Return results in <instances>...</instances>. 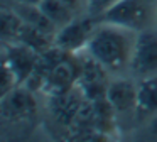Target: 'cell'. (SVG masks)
<instances>
[{"instance_id":"obj_16","label":"cell","mask_w":157,"mask_h":142,"mask_svg":"<svg viewBox=\"0 0 157 142\" xmlns=\"http://www.w3.org/2000/svg\"><path fill=\"white\" fill-rule=\"evenodd\" d=\"M66 3H69V5L73 7V9H76L78 10L79 7H83V0H64Z\"/></svg>"},{"instance_id":"obj_7","label":"cell","mask_w":157,"mask_h":142,"mask_svg":"<svg viewBox=\"0 0 157 142\" xmlns=\"http://www.w3.org/2000/svg\"><path fill=\"white\" fill-rule=\"evenodd\" d=\"M66 54L68 53H64L63 56H66ZM63 56L51 68L44 85V90H42L44 93L51 95V98L68 93L69 90H73L78 85V80H79V69L71 61L64 59Z\"/></svg>"},{"instance_id":"obj_8","label":"cell","mask_w":157,"mask_h":142,"mask_svg":"<svg viewBox=\"0 0 157 142\" xmlns=\"http://www.w3.org/2000/svg\"><path fill=\"white\" fill-rule=\"evenodd\" d=\"M36 108H37V103L34 98V91L24 85L2 97V115L12 122L31 118L36 113Z\"/></svg>"},{"instance_id":"obj_6","label":"cell","mask_w":157,"mask_h":142,"mask_svg":"<svg viewBox=\"0 0 157 142\" xmlns=\"http://www.w3.org/2000/svg\"><path fill=\"white\" fill-rule=\"evenodd\" d=\"M41 59V53L29 47L22 42H4V63L10 66V69L15 73L19 83L24 85L34 73Z\"/></svg>"},{"instance_id":"obj_14","label":"cell","mask_w":157,"mask_h":142,"mask_svg":"<svg viewBox=\"0 0 157 142\" xmlns=\"http://www.w3.org/2000/svg\"><path fill=\"white\" fill-rule=\"evenodd\" d=\"M17 86H21V83H19L15 73L10 69V66H9L7 63H4L2 64V93H0V97L9 95L10 91H14Z\"/></svg>"},{"instance_id":"obj_2","label":"cell","mask_w":157,"mask_h":142,"mask_svg":"<svg viewBox=\"0 0 157 142\" xmlns=\"http://www.w3.org/2000/svg\"><path fill=\"white\" fill-rule=\"evenodd\" d=\"M98 20L93 19L90 15L78 17L76 15L73 20H69L66 26L59 27L54 34V47L61 49L63 53L68 54H76L83 53L86 49L90 37H91L93 30H95Z\"/></svg>"},{"instance_id":"obj_15","label":"cell","mask_w":157,"mask_h":142,"mask_svg":"<svg viewBox=\"0 0 157 142\" xmlns=\"http://www.w3.org/2000/svg\"><path fill=\"white\" fill-rule=\"evenodd\" d=\"M150 132H152L154 137H157V115H154L152 118H150Z\"/></svg>"},{"instance_id":"obj_4","label":"cell","mask_w":157,"mask_h":142,"mask_svg":"<svg viewBox=\"0 0 157 142\" xmlns=\"http://www.w3.org/2000/svg\"><path fill=\"white\" fill-rule=\"evenodd\" d=\"M105 98L115 112L117 118L137 115V78L132 74L112 76L106 85Z\"/></svg>"},{"instance_id":"obj_13","label":"cell","mask_w":157,"mask_h":142,"mask_svg":"<svg viewBox=\"0 0 157 142\" xmlns=\"http://www.w3.org/2000/svg\"><path fill=\"white\" fill-rule=\"evenodd\" d=\"M120 0H85V14L98 20L105 12H108L113 5H117Z\"/></svg>"},{"instance_id":"obj_10","label":"cell","mask_w":157,"mask_h":142,"mask_svg":"<svg viewBox=\"0 0 157 142\" xmlns=\"http://www.w3.org/2000/svg\"><path fill=\"white\" fill-rule=\"evenodd\" d=\"M14 3L15 5L12 9L19 14V17L27 26H32L46 34H51V36L56 34V30H58L56 26L48 19V15L42 12V9L39 5H34V3H21V2H14Z\"/></svg>"},{"instance_id":"obj_3","label":"cell","mask_w":157,"mask_h":142,"mask_svg":"<svg viewBox=\"0 0 157 142\" xmlns=\"http://www.w3.org/2000/svg\"><path fill=\"white\" fill-rule=\"evenodd\" d=\"M130 74L137 80L157 76V29H144L137 34Z\"/></svg>"},{"instance_id":"obj_17","label":"cell","mask_w":157,"mask_h":142,"mask_svg":"<svg viewBox=\"0 0 157 142\" xmlns=\"http://www.w3.org/2000/svg\"><path fill=\"white\" fill-rule=\"evenodd\" d=\"M14 2H21V3H34V5H39L42 0H14Z\"/></svg>"},{"instance_id":"obj_19","label":"cell","mask_w":157,"mask_h":142,"mask_svg":"<svg viewBox=\"0 0 157 142\" xmlns=\"http://www.w3.org/2000/svg\"><path fill=\"white\" fill-rule=\"evenodd\" d=\"M83 3H85V0H83Z\"/></svg>"},{"instance_id":"obj_9","label":"cell","mask_w":157,"mask_h":142,"mask_svg":"<svg viewBox=\"0 0 157 142\" xmlns=\"http://www.w3.org/2000/svg\"><path fill=\"white\" fill-rule=\"evenodd\" d=\"M137 115L147 118L157 115V76L137 80Z\"/></svg>"},{"instance_id":"obj_18","label":"cell","mask_w":157,"mask_h":142,"mask_svg":"<svg viewBox=\"0 0 157 142\" xmlns=\"http://www.w3.org/2000/svg\"><path fill=\"white\" fill-rule=\"evenodd\" d=\"M154 20H155V29H157V3H155V10H154Z\"/></svg>"},{"instance_id":"obj_12","label":"cell","mask_w":157,"mask_h":142,"mask_svg":"<svg viewBox=\"0 0 157 142\" xmlns=\"http://www.w3.org/2000/svg\"><path fill=\"white\" fill-rule=\"evenodd\" d=\"M22 19L14 9L2 10V39L4 42H14L22 27Z\"/></svg>"},{"instance_id":"obj_1","label":"cell","mask_w":157,"mask_h":142,"mask_svg":"<svg viewBox=\"0 0 157 142\" xmlns=\"http://www.w3.org/2000/svg\"><path fill=\"white\" fill-rule=\"evenodd\" d=\"M137 30L98 20L85 53L90 54L110 76H120L130 71Z\"/></svg>"},{"instance_id":"obj_11","label":"cell","mask_w":157,"mask_h":142,"mask_svg":"<svg viewBox=\"0 0 157 142\" xmlns=\"http://www.w3.org/2000/svg\"><path fill=\"white\" fill-rule=\"evenodd\" d=\"M39 7L42 9V12L48 15V19L56 26V29L66 26L69 20H73L76 17L78 10L73 9L69 3H66L64 0H42L39 3Z\"/></svg>"},{"instance_id":"obj_5","label":"cell","mask_w":157,"mask_h":142,"mask_svg":"<svg viewBox=\"0 0 157 142\" xmlns=\"http://www.w3.org/2000/svg\"><path fill=\"white\" fill-rule=\"evenodd\" d=\"M149 15L150 12L144 0H120L98 20L140 32L149 27Z\"/></svg>"}]
</instances>
